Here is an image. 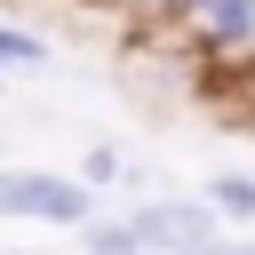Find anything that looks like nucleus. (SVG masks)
I'll return each mask as SVG.
<instances>
[{
	"instance_id": "f03ea898",
	"label": "nucleus",
	"mask_w": 255,
	"mask_h": 255,
	"mask_svg": "<svg viewBox=\"0 0 255 255\" xmlns=\"http://www.w3.org/2000/svg\"><path fill=\"white\" fill-rule=\"evenodd\" d=\"M128 223H135L143 255H199V247H215V223L223 215L207 199H191V191H159V199L128 207Z\"/></svg>"
},
{
	"instance_id": "39448f33",
	"label": "nucleus",
	"mask_w": 255,
	"mask_h": 255,
	"mask_svg": "<svg viewBox=\"0 0 255 255\" xmlns=\"http://www.w3.org/2000/svg\"><path fill=\"white\" fill-rule=\"evenodd\" d=\"M80 247H88V255H143V239H135L128 215H88V223H80Z\"/></svg>"
},
{
	"instance_id": "0eeeda50",
	"label": "nucleus",
	"mask_w": 255,
	"mask_h": 255,
	"mask_svg": "<svg viewBox=\"0 0 255 255\" xmlns=\"http://www.w3.org/2000/svg\"><path fill=\"white\" fill-rule=\"evenodd\" d=\"M8 64L40 72V64H48V40H40V32H24V24H0V72H8Z\"/></svg>"
},
{
	"instance_id": "7ed1b4c3",
	"label": "nucleus",
	"mask_w": 255,
	"mask_h": 255,
	"mask_svg": "<svg viewBox=\"0 0 255 255\" xmlns=\"http://www.w3.org/2000/svg\"><path fill=\"white\" fill-rule=\"evenodd\" d=\"M183 32H191V48H199V56H215V64L255 56V0H191Z\"/></svg>"
},
{
	"instance_id": "f257e3e1",
	"label": "nucleus",
	"mask_w": 255,
	"mask_h": 255,
	"mask_svg": "<svg viewBox=\"0 0 255 255\" xmlns=\"http://www.w3.org/2000/svg\"><path fill=\"white\" fill-rule=\"evenodd\" d=\"M96 215V191L80 175H56V167H8L0 159V223H56V231H80Z\"/></svg>"
},
{
	"instance_id": "1a4fd4ad",
	"label": "nucleus",
	"mask_w": 255,
	"mask_h": 255,
	"mask_svg": "<svg viewBox=\"0 0 255 255\" xmlns=\"http://www.w3.org/2000/svg\"><path fill=\"white\" fill-rule=\"evenodd\" d=\"M80 183H120V151H112V143H96V151L80 159Z\"/></svg>"
},
{
	"instance_id": "9d476101",
	"label": "nucleus",
	"mask_w": 255,
	"mask_h": 255,
	"mask_svg": "<svg viewBox=\"0 0 255 255\" xmlns=\"http://www.w3.org/2000/svg\"><path fill=\"white\" fill-rule=\"evenodd\" d=\"M199 255H255V239H215V247H199Z\"/></svg>"
},
{
	"instance_id": "20e7f679",
	"label": "nucleus",
	"mask_w": 255,
	"mask_h": 255,
	"mask_svg": "<svg viewBox=\"0 0 255 255\" xmlns=\"http://www.w3.org/2000/svg\"><path fill=\"white\" fill-rule=\"evenodd\" d=\"M120 88L143 104V112H175V104H191V88H207L191 64H175V56H128L120 64Z\"/></svg>"
},
{
	"instance_id": "423d86ee",
	"label": "nucleus",
	"mask_w": 255,
	"mask_h": 255,
	"mask_svg": "<svg viewBox=\"0 0 255 255\" xmlns=\"http://www.w3.org/2000/svg\"><path fill=\"white\" fill-rule=\"evenodd\" d=\"M207 207H215L223 223H255V175H239V167L215 175V183H207Z\"/></svg>"
},
{
	"instance_id": "6e6552de",
	"label": "nucleus",
	"mask_w": 255,
	"mask_h": 255,
	"mask_svg": "<svg viewBox=\"0 0 255 255\" xmlns=\"http://www.w3.org/2000/svg\"><path fill=\"white\" fill-rule=\"evenodd\" d=\"M128 24H183L191 16V0H112Z\"/></svg>"
}]
</instances>
